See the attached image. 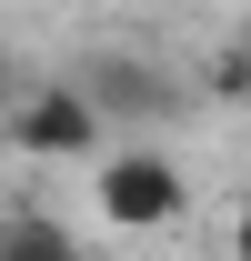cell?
Returning a JSON list of instances; mask_svg holds the SVG:
<instances>
[{
	"instance_id": "8992f818",
	"label": "cell",
	"mask_w": 251,
	"mask_h": 261,
	"mask_svg": "<svg viewBox=\"0 0 251 261\" xmlns=\"http://www.w3.org/2000/svg\"><path fill=\"white\" fill-rule=\"evenodd\" d=\"M10 100H20V81H10V61H0V111H10Z\"/></svg>"
},
{
	"instance_id": "7a4b0ae2",
	"label": "cell",
	"mask_w": 251,
	"mask_h": 261,
	"mask_svg": "<svg viewBox=\"0 0 251 261\" xmlns=\"http://www.w3.org/2000/svg\"><path fill=\"white\" fill-rule=\"evenodd\" d=\"M181 171H171V151H111L101 161V211L121 231H171L181 221Z\"/></svg>"
},
{
	"instance_id": "277c9868",
	"label": "cell",
	"mask_w": 251,
	"mask_h": 261,
	"mask_svg": "<svg viewBox=\"0 0 251 261\" xmlns=\"http://www.w3.org/2000/svg\"><path fill=\"white\" fill-rule=\"evenodd\" d=\"M0 251H51V261H70V231L61 221H0Z\"/></svg>"
},
{
	"instance_id": "5b68a950",
	"label": "cell",
	"mask_w": 251,
	"mask_h": 261,
	"mask_svg": "<svg viewBox=\"0 0 251 261\" xmlns=\"http://www.w3.org/2000/svg\"><path fill=\"white\" fill-rule=\"evenodd\" d=\"M231 251H241V261H251V211H241V221H231Z\"/></svg>"
},
{
	"instance_id": "3957f363",
	"label": "cell",
	"mask_w": 251,
	"mask_h": 261,
	"mask_svg": "<svg viewBox=\"0 0 251 261\" xmlns=\"http://www.w3.org/2000/svg\"><path fill=\"white\" fill-rule=\"evenodd\" d=\"M91 100L101 111H131V121H161V111H171V81H161L151 61H101L91 70Z\"/></svg>"
},
{
	"instance_id": "6da1fadb",
	"label": "cell",
	"mask_w": 251,
	"mask_h": 261,
	"mask_svg": "<svg viewBox=\"0 0 251 261\" xmlns=\"http://www.w3.org/2000/svg\"><path fill=\"white\" fill-rule=\"evenodd\" d=\"M10 141H20L31 161H81V151L101 141V100H91V81H51V91L10 100Z\"/></svg>"
}]
</instances>
